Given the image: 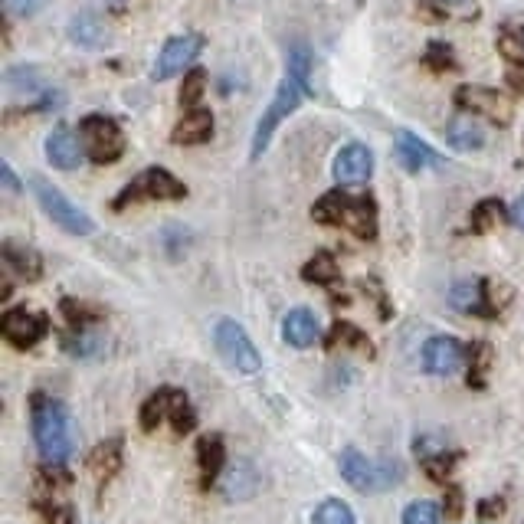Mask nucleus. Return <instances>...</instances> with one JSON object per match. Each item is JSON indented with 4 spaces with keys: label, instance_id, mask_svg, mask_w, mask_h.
Instances as JSON below:
<instances>
[{
    "label": "nucleus",
    "instance_id": "f257e3e1",
    "mask_svg": "<svg viewBox=\"0 0 524 524\" xmlns=\"http://www.w3.org/2000/svg\"><path fill=\"white\" fill-rule=\"evenodd\" d=\"M308 82H312V53H308L305 43H295L289 46V59H285V76L279 82V89L272 95L269 109L262 112V118L256 122L253 148H249V158L253 161L262 158V151L269 148V141L279 131V125L302 105V99L308 95Z\"/></svg>",
    "mask_w": 524,
    "mask_h": 524
},
{
    "label": "nucleus",
    "instance_id": "f03ea898",
    "mask_svg": "<svg viewBox=\"0 0 524 524\" xmlns=\"http://www.w3.org/2000/svg\"><path fill=\"white\" fill-rule=\"evenodd\" d=\"M30 420H33V439L43 462H69L76 452V423L73 413L63 400L33 393L30 397Z\"/></svg>",
    "mask_w": 524,
    "mask_h": 524
},
{
    "label": "nucleus",
    "instance_id": "7ed1b4c3",
    "mask_svg": "<svg viewBox=\"0 0 524 524\" xmlns=\"http://www.w3.org/2000/svg\"><path fill=\"white\" fill-rule=\"evenodd\" d=\"M312 217L328 226H344L357 240L377 236V204L371 197H354L348 190H331L312 207Z\"/></svg>",
    "mask_w": 524,
    "mask_h": 524
},
{
    "label": "nucleus",
    "instance_id": "20e7f679",
    "mask_svg": "<svg viewBox=\"0 0 524 524\" xmlns=\"http://www.w3.org/2000/svg\"><path fill=\"white\" fill-rule=\"evenodd\" d=\"M338 469H341V479L364 495H380L397 482H403V462L400 459H371L357 446H348L341 452Z\"/></svg>",
    "mask_w": 524,
    "mask_h": 524
},
{
    "label": "nucleus",
    "instance_id": "39448f33",
    "mask_svg": "<svg viewBox=\"0 0 524 524\" xmlns=\"http://www.w3.org/2000/svg\"><path fill=\"white\" fill-rule=\"evenodd\" d=\"M213 348L223 357L226 367H233L236 374H259L262 371V354L256 351L253 338L246 335V328L233 318H220L213 325Z\"/></svg>",
    "mask_w": 524,
    "mask_h": 524
},
{
    "label": "nucleus",
    "instance_id": "423d86ee",
    "mask_svg": "<svg viewBox=\"0 0 524 524\" xmlns=\"http://www.w3.org/2000/svg\"><path fill=\"white\" fill-rule=\"evenodd\" d=\"M30 187H33V197L40 200L43 213L59 226V230H66L73 236H89L95 230L89 213L79 210L73 200H69L59 187H53L50 181H43V177H30Z\"/></svg>",
    "mask_w": 524,
    "mask_h": 524
},
{
    "label": "nucleus",
    "instance_id": "0eeeda50",
    "mask_svg": "<svg viewBox=\"0 0 524 524\" xmlns=\"http://www.w3.org/2000/svg\"><path fill=\"white\" fill-rule=\"evenodd\" d=\"M79 138L86 148V158L95 164H112L125 154V135L112 118L105 115H86L79 122Z\"/></svg>",
    "mask_w": 524,
    "mask_h": 524
},
{
    "label": "nucleus",
    "instance_id": "6e6552de",
    "mask_svg": "<svg viewBox=\"0 0 524 524\" xmlns=\"http://www.w3.org/2000/svg\"><path fill=\"white\" fill-rule=\"evenodd\" d=\"M187 197V187L177 181L171 171L164 168H148L141 171L135 181H131L122 194L115 197V210H125L128 204H138V200H181Z\"/></svg>",
    "mask_w": 524,
    "mask_h": 524
},
{
    "label": "nucleus",
    "instance_id": "1a4fd4ad",
    "mask_svg": "<svg viewBox=\"0 0 524 524\" xmlns=\"http://www.w3.org/2000/svg\"><path fill=\"white\" fill-rule=\"evenodd\" d=\"M0 335L17 351H30L50 335V318L30 312V308H7L4 318H0Z\"/></svg>",
    "mask_w": 524,
    "mask_h": 524
},
{
    "label": "nucleus",
    "instance_id": "9d476101",
    "mask_svg": "<svg viewBox=\"0 0 524 524\" xmlns=\"http://www.w3.org/2000/svg\"><path fill=\"white\" fill-rule=\"evenodd\" d=\"M204 50V37L200 33H184V37H174L164 43V50L158 53V63H154L151 76L164 82V79H174L181 73H190V66H194V59Z\"/></svg>",
    "mask_w": 524,
    "mask_h": 524
},
{
    "label": "nucleus",
    "instance_id": "9b49d317",
    "mask_svg": "<svg viewBox=\"0 0 524 524\" xmlns=\"http://www.w3.org/2000/svg\"><path fill=\"white\" fill-rule=\"evenodd\" d=\"M420 361H423V371L426 374H433V377H452L456 371H462V364L469 361V348L459 338L436 335V338H430V341L423 344Z\"/></svg>",
    "mask_w": 524,
    "mask_h": 524
},
{
    "label": "nucleus",
    "instance_id": "f8f14e48",
    "mask_svg": "<svg viewBox=\"0 0 524 524\" xmlns=\"http://www.w3.org/2000/svg\"><path fill=\"white\" fill-rule=\"evenodd\" d=\"M449 305L462 315H479V318H495L498 308L492 302V285L488 279H462L449 289Z\"/></svg>",
    "mask_w": 524,
    "mask_h": 524
},
{
    "label": "nucleus",
    "instance_id": "ddd939ff",
    "mask_svg": "<svg viewBox=\"0 0 524 524\" xmlns=\"http://www.w3.org/2000/svg\"><path fill=\"white\" fill-rule=\"evenodd\" d=\"M86 158V148H82V138L76 135L69 125H56L50 135H46V161L59 171H73Z\"/></svg>",
    "mask_w": 524,
    "mask_h": 524
},
{
    "label": "nucleus",
    "instance_id": "4468645a",
    "mask_svg": "<svg viewBox=\"0 0 524 524\" xmlns=\"http://www.w3.org/2000/svg\"><path fill=\"white\" fill-rule=\"evenodd\" d=\"M122 462H125V439L122 436H112L99 443L89 452V472L95 475V485H99V498L105 495V488L112 485V479L122 472Z\"/></svg>",
    "mask_w": 524,
    "mask_h": 524
},
{
    "label": "nucleus",
    "instance_id": "2eb2a0df",
    "mask_svg": "<svg viewBox=\"0 0 524 524\" xmlns=\"http://www.w3.org/2000/svg\"><path fill=\"white\" fill-rule=\"evenodd\" d=\"M374 174V151L361 145V141H351L344 145L335 158V181L338 184H364L371 181Z\"/></svg>",
    "mask_w": 524,
    "mask_h": 524
},
{
    "label": "nucleus",
    "instance_id": "dca6fc26",
    "mask_svg": "<svg viewBox=\"0 0 524 524\" xmlns=\"http://www.w3.org/2000/svg\"><path fill=\"white\" fill-rule=\"evenodd\" d=\"M197 469H200V488L210 492L226 469V443L220 433H204L197 439Z\"/></svg>",
    "mask_w": 524,
    "mask_h": 524
},
{
    "label": "nucleus",
    "instance_id": "f3484780",
    "mask_svg": "<svg viewBox=\"0 0 524 524\" xmlns=\"http://www.w3.org/2000/svg\"><path fill=\"white\" fill-rule=\"evenodd\" d=\"M393 151H397V161L407 168L410 174H420L426 168L439 164V154L413 135V131H397V141H393Z\"/></svg>",
    "mask_w": 524,
    "mask_h": 524
},
{
    "label": "nucleus",
    "instance_id": "a211bd4d",
    "mask_svg": "<svg viewBox=\"0 0 524 524\" xmlns=\"http://www.w3.org/2000/svg\"><path fill=\"white\" fill-rule=\"evenodd\" d=\"M282 341L292 344V348H312L315 341H321L318 315L308 312V308H292V312L282 318Z\"/></svg>",
    "mask_w": 524,
    "mask_h": 524
},
{
    "label": "nucleus",
    "instance_id": "6ab92c4d",
    "mask_svg": "<svg viewBox=\"0 0 524 524\" xmlns=\"http://www.w3.org/2000/svg\"><path fill=\"white\" fill-rule=\"evenodd\" d=\"M456 102L462 109L469 112H482L488 118H495V122H508V99L505 95H498L495 89H485V86H462Z\"/></svg>",
    "mask_w": 524,
    "mask_h": 524
},
{
    "label": "nucleus",
    "instance_id": "aec40b11",
    "mask_svg": "<svg viewBox=\"0 0 524 524\" xmlns=\"http://www.w3.org/2000/svg\"><path fill=\"white\" fill-rule=\"evenodd\" d=\"M69 40L82 46V50H105V46L112 43L109 27L92 14H76L73 20H69Z\"/></svg>",
    "mask_w": 524,
    "mask_h": 524
},
{
    "label": "nucleus",
    "instance_id": "412c9836",
    "mask_svg": "<svg viewBox=\"0 0 524 524\" xmlns=\"http://www.w3.org/2000/svg\"><path fill=\"white\" fill-rule=\"evenodd\" d=\"M210 135H213V115L197 105V109L184 112L171 138H174V145H204Z\"/></svg>",
    "mask_w": 524,
    "mask_h": 524
},
{
    "label": "nucleus",
    "instance_id": "4be33fe9",
    "mask_svg": "<svg viewBox=\"0 0 524 524\" xmlns=\"http://www.w3.org/2000/svg\"><path fill=\"white\" fill-rule=\"evenodd\" d=\"M446 141L456 151H479L485 145V131L479 128V122H472L469 115H456L446 125Z\"/></svg>",
    "mask_w": 524,
    "mask_h": 524
},
{
    "label": "nucleus",
    "instance_id": "5701e85b",
    "mask_svg": "<svg viewBox=\"0 0 524 524\" xmlns=\"http://www.w3.org/2000/svg\"><path fill=\"white\" fill-rule=\"evenodd\" d=\"M4 262H7L10 272H17V276L27 279V282H37V279L43 276V262H40V256L33 253V249H27V246H17L14 240L4 243Z\"/></svg>",
    "mask_w": 524,
    "mask_h": 524
},
{
    "label": "nucleus",
    "instance_id": "b1692460",
    "mask_svg": "<svg viewBox=\"0 0 524 524\" xmlns=\"http://www.w3.org/2000/svg\"><path fill=\"white\" fill-rule=\"evenodd\" d=\"M256 485H259V475L253 469V462H246V459H240L230 472L223 475V495L230 498V502H236V498H249L256 492Z\"/></svg>",
    "mask_w": 524,
    "mask_h": 524
},
{
    "label": "nucleus",
    "instance_id": "393cba45",
    "mask_svg": "<svg viewBox=\"0 0 524 524\" xmlns=\"http://www.w3.org/2000/svg\"><path fill=\"white\" fill-rule=\"evenodd\" d=\"M168 423H171V430H174L177 436H187V433L197 430V410H194V403H190V397H187L184 390H174V387H171Z\"/></svg>",
    "mask_w": 524,
    "mask_h": 524
},
{
    "label": "nucleus",
    "instance_id": "a878e982",
    "mask_svg": "<svg viewBox=\"0 0 524 524\" xmlns=\"http://www.w3.org/2000/svg\"><path fill=\"white\" fill-rule=\"evenodd\" d=\"M168 407H171V387H161L154 390L151 397L141 403V413H138V423L145 433H154L158 426L168 420Z\"/></svg>",
    "mask_w": 524,
    "mask_h": 524
},
{
    "label": "nucleus",
    "instance_id": "bb28decb",
    "mask_svg": "<svg viewBox=\"0 0 524 524\" xmlns=\"http://www.w3.org/2000/svg\"><path fill=\"white\" fill-rule=\"evenodd\" d=\"M325 344H328V348H338V344H341V348H357V351H364L367 357H374L371 338H367L357 325H351V321H335V328L328 331Z\"/></svg>",
    "mask_w": 524,
    "mask_h": 524
},
{
    "label": "nucleus",
    "instance_id": "cd10ccee",
    "mask_svg": "<svg viewBox=\"0 0 524 524\" xmlns=\"http://www.w3.org/2000/svg\"><path fill=\"white\" fill-rule=\"evenodd\" d=\"M469 387L472 390H485L488 384V371H492V344H485V341H475L469 344Z\"/></svg>",
    "mask_w": 524,
    "mask_h": 524
},
{
    "label": "nucleus",
    "instance_id": "c85d7f7f",
    "mask_svg": "<svg viewBox=\"0 0 524 524\" xmlns=\"http://www.w3.org/2000/svg\"><path fill=\"white\" fill-rule=\"evenodd\" d=\"M63 351L73 354V357H82V361H92V357L105 354V338L95 335V331H89V328H82V331H73V335L63 338Z\"/></svg>",
    "mask_w": 524,
    "mask_h": 524
},
{
    "label": "nucleus",
    "instance_id": "c756f323",
    "mask_svg": "<svg viewBox=\"0 0 524 524\" xmlns=\"http://www.w3.org/2000/svg\"><path fill=\"white\" fill-rule=\"evenodd\" d=\"M302 279H305V282H315V285H335V282L341 279L335 256H331V253H315L312 259L305 262Z\"/></svg>",
    "mask_w": 524,
    "mask_h": 524
},
{
    "label": "nucleus",
    "instance_id": "7c9ffc66",
    "mask_svg": "<svg viewBox=\"0 0 524 524\" xmlns=\"http://www.w3.org/2000/svg\"><path fill=\"white\" fill-rule=\"evenodd\" d=\"M33 482H37V488H43V492H59V488H69L73 485V472L66 469V462H43V466H37V472H33Z\"/></svg>",
    "mask_w": 524,
    "mask_h": 524
},
{
    "label": "nucleus",
    "instance_id": "2f4dec72",
    "mask_svg": "<svg viewBox=\"0 0 524 524\" xmlns=\"http://www.w3.org/2000/svg\"><path fill=\"white\" fill-rule=\"evenodd\" d=\"M502 220H505L502 200L488 197V200H482V204H475L472 217H469V230L472 233H488V230H495V226L502 223Z\"/></svg>",
    "mask_w": 524,
    "mask_h": 524
},
{
    "label": "nucleus",
    "instance_id": "473e14b6",
    "mask_svg": "<svg viewBox=\"0 0 524 524\" xmlns=\"http://www.w3.org/2000/svg\"><path fill=\"white\" fill-rule=\"evenodd\" d=\"M63 315L69 321V328L73 331H82V328H92V325H99L102 321V308H95L89 302H76V299H63Z\"/></svg>",
    "mask_w": 524,
    "mask_h": 524
},
{
    "label": "nucleus",
    "instance_id": "72a5a7b5",
    "mask_svg": "<svg viewBox=\"0 0 524 524\" xmlns=\"http://www.w3.org/2000/svg\"><path fill=\"white\" fill-rule=\"evenodd\" d=\"M459 459H462V452H449V449H443V452H433V456L420 459V466H423V472L430 475L433 482L446 485V482H449V472L459 466Z\"/></svg>",
    "mask_w": 524,
    "mask_h": 524
},
{
    "label": "nucleus",
    "instance_id": "f704fd0d",
    "mask_svg": "<svg viewBox=\"0 0 524 524\" xmlns=\"http://www.w3.org/2000/svg\"><path fill=\"white\" fill-rule=\"evenodd\" d=\"M443 505H436L433 498H416L403 508V524H443Z\"/></svg>",
    "mask_w": 524,
    "mask_h": 524
},
{
    "label": "nucleus",
    "instance_id": "c9c22d12",
    "mask_svg": "<svg viewBox=\"0 0 524 524\" xmlns=\"http://www.w3.org/2000/svg\"><path fill=\"white\" fill-rule=\"evenodd\" d=\"M312 524H357V518L348 502H341V498H325V502L315 508Z\"/></svg>",
    "mask_w": 524,
    "mask_h": 524
},
{
    "label": "nucleus",
    "instance_id": "e433bc0d",
    "mask_svg": "<svg viewBox=\"0 0 524 524\" xmlns=\"http://www.w3.org/2000/svg\"><path fill=\"white\" fill-rule=\"evenodd\" d=\"M33 511H37L43 524H76L73 505L53 502V498H33Z\"/></svg>",
    "mask_w": 524,
    "mask_h": 524
},
{
    "label": "nucleus",
    "instance_id": "4c0bfd02",
    "mask_svg": "<svg viewBox=\"0 0 524 524\" xmlns=\"http://www.w3.org/2000/svg\"><path fill=\"white\" fill-rule=\"evenodd\" d=\"M204 82H207L204 69H190V73L184 76V89H181V109L184 112L197 109V99L204 95Z\"/></svg>",
    "mask_w": 524,
    "mask_h": 524
},
{
    "label": "nucleus",
    "instance_id": "58836bf2",
    "mask_svg": "<svg viewBox=\"0 0 524 524\" xmlns=\"http://www.w3.org/2000/svg\"><path fill=\"white\" fill-rule=\"evenodd\" d=\"M498 50L505 53V59L511 66H524V37L515 30H502V37H498Z\"/></svg>",
    "mask_w": 524,
    "mask_h": 524
},
{
    "label": "nucleus",
    "instance_id": "ea45409f",
    "mask_svg": "<svg viewBox=\"0 0 524 524\" xmlns=\"http://www.w3.org/2000/svg\"><path fill=\"white\" fill-rule=\"evenodd\" d=\"M462 488L456 485V482H446L443 485V511H446V518H452V521H459L462 518Z\"/></svg>",
    "mask_w": 524,
    "mask_h": 524
},
{
    "label": "nucleus",
    "instance_id": "a19ab883",
    "mask_svg": "<svg viewBox=\"0 0 524 524\" xmlns=\"http://www.w3.org/2000/svg\"><path fill=\"white\" fill-rule=\"evenodd\" d=\"M33 79H37V69H27V66H20V69H10V73H7V86L10 89H17V92H23V89H37V82H33Z\"/></svg>",
    "mask_w": 524,
    "mask_h": 524
},
{
    "label": "nucleus",
    "instance_id": "79ce46f5",
    "mask_svg": "<svg viewBox=\"0 0 524 524\" xmlns=\"http://www.w3.org/2000/svg\"><path fill=\"white\" fill-rule=\"evenodd\" d=\"M475 511H479V518H485V521L502 518V511H505V498H498V495H492V498H482V502L475 505Z\"/></svg>",
    "mask_w": 524,
    "mask_h": 524
},
{
    "label": "nucleus",
    "instance_id": "37998d69",
    "mask_svg": "<svg viewBox=\"0 0 524 524\" xmlns=\"http://www.w3.org/2000/svg\"><path fill=\"white\" fill-rule=\"evenodd\" d=\"M43 4L46 0H7V10L10 14H17V17H33Z\"/></svg>",
    "mask_w": 524,
    "mask_h": 524
},
{
    "label": "nucleus",
    "instance_id": "c03bdc74",
    "mask_svg": "<svg viewBox=\"0 0 524 524\" xmlns=\"http://www.w3.org/2000/svg\"><path fill=\"white\" fill-rule=\"evenodd\" d=\"M0 181H4V187L10 190V194H17V190H20L17 174H14V168H10L7 161H0Z\"/></svg>",
    "mask_w": 524,
    "mask_h": 524
},
{
    "label": "nucleus",
    "instance_id": "a18cd8bd",
    "mask_svg": "<svg viewBox=\"0 0 524 524\" xmlns=\"http://www.w3.org/2000/svg\"><path fill=\"white\" fill-rule=\"evenodd\" d=\"M508 220L518 226V230H524V194L511 204V210H508Z\"/></svg>",
    "mask_w": 524,
    "mask_h": 524
},
{
    "label": "nucleus",
    "instance_id": "49530a36",
    "mask_svg": "<svg viewBox=\"0 0 524 524\" xmlns=\"http://www.w3.org/2000/svg\"><path fill=\"white\" fill-rule=\"evenodd\" d=\"M439 4H466V0H439Z\"/></svg>",
    "mask_w": 524,
    "mask_h": 524
}]
</instances>
